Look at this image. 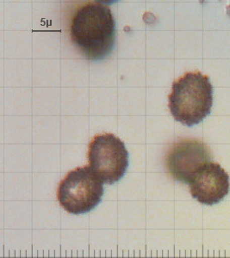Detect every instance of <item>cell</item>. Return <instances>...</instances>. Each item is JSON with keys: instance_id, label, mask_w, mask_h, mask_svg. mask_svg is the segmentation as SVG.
<instances>
[{"instance_id": "obj_1", "label": "cell", "mask_w": 230, "mask_h": 258, "mask_svg": "<svg viewBox=\"0 0 230 258\" xmlns=\"http://www.w3.org/2000/svg\"><path fill=\"white\" fill-rule=\"evenodd\" d=\"M70 36L74 47L90 60H100L112 52L116 20L108 6L90 2L77 10L72 19Z\"/></svg>"}, {"instance_id": "obj_2", "label": "cell", "mask_w": 230, "mask_h": 258, "mask_svg": "<svg viewBox=\"0 0 230 258\" xmlns=\"http://www.w3.org/2000/svg\"><path fill=\"white\" fill-rule=\"evenodd\" d=\"M212 105L210 78L199 71L186 73L172 84L168 96L169 110L174 120L185 126L200 123L210 114Z\"/></svg>"}, {"instance_id": "obj_3", "label": "cell", "mask_w": 230, "mask_h": 258, "mask_svg": "<svg viewBox=\"0 0 230 258\" xmlns=\"http://www.w3.org/2000/svg\"><path fill=\"white\" fill-rule=\"evenodd\" d=\"M103 182L88 166L69 171L60 182L57 199L66 211L82 214L92 211L102 201Z\"/></svg>"}, {"instance_id": "obj_4", "label": "cell", "mask_w": 230, "mask_h": 258, "mask_svg": "<svg viewBox=\"0 0 230 258\" xmlns=\"http://www.w3.org/2000/svg\"><path fill=\"white\" fill-rule=\"evenodd\" d=\"M87 155L89 167L107 184L118 182L129 167V152L124 142L112 134L95 135Z\"/></svg>"}, {"instance_id": "obj_5", "label": "cell", "mask_w": 230, "mask_h": 258, "mask_svg": "<svg viewBox=\"0 0 230 258\" xmlns=\"http://www.w3.org/2000/svg\"><path fill=\"white\" fill-rule=\"evenodd\" d=\"M210 147L194 139H182L175 142L166 155V169L177 182L189 183L204 164L211 160Z\"/></svg>"}, {"instance_id": "obj_6", "label": "cell", "mask_w": 230, "mask_h": 258, "mask_svg": "<svg viewBox=\"0 0 230 258\" xmlns=\"http://www.w3.org/2000/svg\"><path fill=\"white\" fill-rule=\"evenodd\" d=\"M188 184L193 198L204 205H214L229 192V176L220 164L210 161L195 173Z\"/></svg>"}]
</instances>
